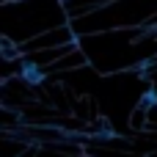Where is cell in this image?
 Masks as SVG:
<instances>
[{
	"instance_id": "obj_1",
	"label": "cell",
	"mask_w": 157,
	"mask_h": 157,
	"mask_svg": "<svg viewBox=\"0 0 157 157\" xmlns=\"http://www.w3.org/2000/svg\"><path fill=\"white\" fill-rule=\"evenodd\" d=\"M72 41H77V33H75L72 22H63V25L47 28V30L30 36L28 41H22V44H19V55L39 52V50H50V47H61V44H72Z\"/></svg>"
}]
</instances>
